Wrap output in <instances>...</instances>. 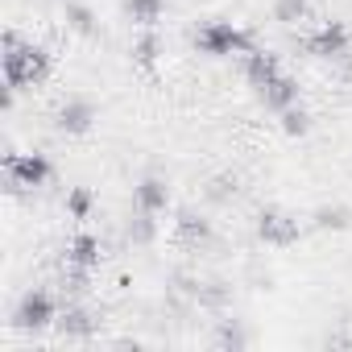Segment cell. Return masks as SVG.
<instances>
[{
	"label": "cell",
	"instance_id": "cell-16",
	"mask_svg": "<svg viewBox=\"0 0 352 352\" xmlns=\"http://www.w3.org/2000/svg\"><path fill=\"white\" fill-rule=\"evenodd\" d=\"M67 21H71V30H79V34H96V17H91V9L87 5H67Z\"/></svg>",
	"mask_w": 352,
	"mask_h": 352
},
{
	"label": "cell",
	"instance_id": "cell-6",
	"mask_svg": "<svg viewBox=\"0 0 352 352\" xmlns=\"http://www.w3.org/2000/svg\"><path fill=\"white\" fill-rule=\"evenodd\" d=\"M257 236H261L265 245L286 249V245L298 241V220H294L290 212H282V208H265V212L257 216Z\"/></svg>",
	"mask_w": 352,
	"mask_h": 352
},
{
	"label": "cell",
	"instance_id": "cell-11",
	"mask_svg": "<svg viewBox=\"0 0 352 352\" xmlns=\"http://www.w3.org/2000/svg\"><path fill=\"white\" fill-rule=\"evenodd\" d=\"M133 204H137V212L157 216V212H166L170 191H166V183H162V179H141V183L133 187Z\"/></svg>",
	"mask_w": 352,
	"mask_h": 352
},
{
	"label": "cell",
	"instance_id": "cell-1",
	"mask_svg": "<svg viewBox=\"0 0 352 352\" xmlns=\"http://www.w3.org/2000/svg\"><path fill=\"white\" fill-rule=\"evenodd\" d=\"M50 75V54L34 42H21L17 34H5V87L21 91Z\"/></svg>",
	"mask_w": 352,
	"mask_h": 352
},
{
	"label": "cell",
	"instance_id": "cell-18",
	"mask_svg": "<svg viewBox=\"0 0 352 352\" xmlns=\"http://www.w3.org/2000/svg\"><path fill=\"white\" fill-rule=\"evenodd\" d=\"M315 224L319 228H348V208H319Z\"/></svg>",
	"mask_w": 352,
	"mask_h": 352
},
{
	"label": "cell",
	"instance_id": "cell-19",
	"mask_svg": "<svg viewBox=\"0 0 352 352\" xmlns=\"http://www.w3.org/2000/svg\"><path fill=\"white\" fill-rule=\"evenodd\" d=\"M153 232H157V228H153V216H149V212H137V220L129 224V236H133L137 245H145V241H153Z\"/></svg>",
	"mask_w": 352,
	"mask_h": 352
},
{
	"label": "cell",
	"instance_id": "cell-23",
	"mask_svg": "<svg viewBox=\"0 0 352 352\" xmlns=\"http://www.w3.org/2000/svg\"><path fill=\"white\" fill-rule=\"evenodd\" d=\"M220 344H224V348H241V344H245V331H241L236 323H224V327H220Z\"/></svg>",
	"mask_w": 352,
	"mask_h": 352
},
{
	"label": "cell",
	"instance_id": "cell-13",
	"mask_svg": "<svg viewBox=\"0 0 352 352\" xmlns=\"http://www.w3.org/2000/svg\"><path fill=\"white\" fill-rule=\"evenodd\" d=\"M91 120H96V108H91L87 100H67V104L58 108V129H63V133H87Z\"/></svg>",
	"mask_w": 352,
	"mask_h": 352
},
{
	"label": "cell",
	"instance_id": "cell-15",
	"mask_svg": "<svg viewBox=\"0 0 352 352\" xmlns=\"http://www.w3.org/2000/svg\"><path fill=\"white\" fill-rule=\"evenodd\" d=\"M274 17H278L282 25L307 21V17H311V0H278V5H274Z\"/></svg>",
	"mask_w": 352,
	"mask_h": 352
},
{
	"label": "cell",
	"instance_id": "cell-2",
	"mask_svg": "<svg viewBox=\"0 0 352 352\" xmlns=\"http://www.w3.org/2000/svg\"><path fill=\"white\" fill-rule=\"evenodd\" d=\"M195 46L212 58H232V54H249L253 38L245 30H236L232 21H208L204 30H195Z\"/></svg>",
	"mask_w": 352,
	"mask_h": 352
},
{
	"label": "cell",
	"instance_id": "cell-9",
	"mask_svg": "<svg viewBox=\"0 0 352 352\" xmlns=\"http://www.w3.org/2000/svg\"><path fill=\"white\" fill-rule=\"evenodd\" d=\"M96 265H100V241H96L91 232L71 236V245H67V270H83V274H91Z\"/></svg>",
	"mask_w": 352,
	"mask_h": 352
},
{
	"label": "cell",
	"instance_id": "cell-21",
	"mask_svg": "<svg viewBox=\"0 0 352 352\" xmlns=\"http://www.w3.org/2000/svg\"><path fill=\"white\" fill-rule=\"evenodd\" d=\"M208 195L224 204L228 195H236V179H228V174H220V179H212V187H208Z\"/></svg>",
	"mask_w": 352,
	"mask_h": 352
},
{
	"label": "cell",
	"instance_id": "cell-8",
	"mask_svg": "<svg viewBox=\"0 0 352 352\" xmlns=\"http://www.w3.org/2000/svg\"><path fill=\"white\" fill-rule=\"evenodd\" d=\"M257 96H261L274 112H286V108H294V104H298V83L282 71V75H274L265 87H257Z\"/></svg>",
	"mask_w": 352,
	"mask_h": 352
},
{
	"label": "cell",
	"instance_id": "cell-12",
	"mask_svg": "<svg viewBox=\"0 0 352 352\" xmlns=\"http://www.w3.org/2000/svg\"><path fill=\"white\" fill-rule=\"evenodd\" d=\"M96 327H100L96 315L83 311V307H67V311H58V331H63L67 340H91Z\"/></svg>",
	"mask_w": 352,
	"mask_h": 352
},
{
	"label": "cell",
	"instance_id": "cell-4",
	"mask_svg": "<svg viewBox=\"0 0 352 352\" xmlns=\"http://www.w3.org/2000/svg\"><path fill=\"white\" fill-rule=\"evenodd\" d=\"M13 323L21 331H42L50 323H58V307H54V298L46 290H30V294H21V302L13 311Z\"/></svg>",
	"mask_w": 352,
	"mask_h": 352
},
{
	"label": "cell",
	"instance_id": "cell-22",
	"mask_svg": "<svg viewBox=\"0 0 352 352\" xmlns=\"http://www.w3.org/2000/svg\"><path fill=\"white\" fill-rule=\"evenodd\" d=\"M67 208H71L75 220H83V216L91 212V195H87V191H71V195H67Z\"/></svg>",
	"mask_w": 352,
	"mask_h": 352
},
{
	"label": "cell",
	"instance_id": "cell-10",
	"mask_svg": "<svg viewBox=\"0 0 352 352\" xmlns=\"http://www.w3.org/2000/svg\"><path fill=\"white\" fill-rule=\"evenodd\" d=\"M274 75H282L278 54H270V50H249V54H245V79H249L253 87H265Z\"/></svg>",
	"mask_w": 352,
	"mask_h": 352
},
{
	"label": "cell",
	"instance_id": "cell-14",
	"mask_svg": "<svg viewBox=\"0 0 352 352\" xmlns=\"http://www.w3.org/2000/svg\"><path fill=\"white\" fill-rule=\"evenodd\" d=\"M124 9H129V17H133L137 25L153 30L157 17H162V9H166V0H124Z\"/></svg>",
	"mask_w": 352,
	"mask_h": 352
},
{
	"label": "cell",
	"instance_id": "cell-20",
	"mask_svg": "<svg viewBox=\"0 0 352 352\" xmlns=\"http://www.w3.org/2000/svg\"><path fill=\"white\" fill-rule=\"evenodd\" d=\"M307 120H311V116H307V112H302L298 104L282 112V129H286V133H307Z\"/></svg>",
	"mask_w": 352,
	"mask_h": 352
},
{
	"label": "cell",
	"instance_id": "cell-3",
	"mask_svg": "<svg viewBox=\"0 0 352 352\" xmlns=\"http://www.w3.org/2000/svg\"><path fill=\"white\" fill-rule=\"evenodd\" d=\"M315 58H331V63H344L352 67V30L340 25V21H323L307 42H302Z\"/></svg>",
	"mask_w": 352,
	"mask_h": 352
},
{
	"label": "cell",
	"instance_id": "cell-5",
	"mask_svg": "<svg viewBox=\"0 0 352 352\" xmlns=\"http://www.w3.org/2000/svg\"><path fill=\"white\" fill-rule=\"evenodd\" d=\"M5 174H9V183H13L17 191H34V187H42L50 174H54V166H50L42 153H13V157L5 162Z\"/></svg>",
	"mask_w": 352,
	"mask_h": 352
},
{
	"label": "cell",
	"instance_id": "cell-7",
	"mask_svg": "<svg viewBox=\"0 0 352 352\" xmlns=\"http://www.w3.org/2000/svg\"><path fill=\"white\" fill-rule=\"evenodd\" d=\"M174 236H179V245H187V249H208L212 245V224L204 216H195V212H179Z\"/></svg>",
	"mask_w": 352,
	"mask_h": 352
},
{
	"label": "cell",
	"instance_id": "cell-17",
	"mask_svg": "<svg viewBox=\"0 0 352 352\" xmlns=\"http://www.w3.org/2000/svg\"><path fill=\"white\" fill-rule=\"evenodd\" d=\"M157 50H162V46H157V34H145V38L133 46V54H137L141 67H153V63H157Z\"/></svg>",
	"mask_w": 352,
	"mask_h": 352
}]
</instances>
